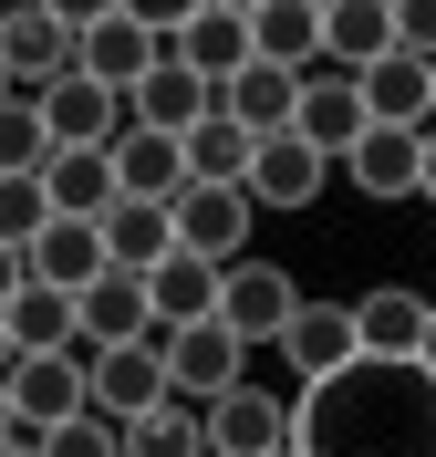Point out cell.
Listing matches in <instances>:
<instances>
[{
  "instance_id": "6da1fadb",
  "label": "cell",
  "mask_w": 436,
  "mask_h": 457,
  "mask_svg": "<svg viewBox=\"0 0 436 457\" xmlns=\"http://www.w3.org/2000/svg\"><path fill=\"white\" fill-rule=\"evenodd\" d=\"M301 457H436V374L426 364H343L333 385L291 395Z\"/></svg>"
},
{
  "instance_id": "7a4b0ae2",
  "label": "cell",
  "mask_w": 436,
  "mask_h": 457,
  "mask_svg": "<svg viewBox=\"0 0 436 457\" xmlns=\"http://www.w3.org/2000/svg\"><path fill=\"white\" fill-rule=\"evenodd\" d=\"M0 73H11V104H42L62 73H84V11H0Z\"/></svg>"
},
{
  "instance_id": "3957f363",
  "label": "cell",
  "mask_w": 436,
  "mask_h": 457,
  "mask_svg": "<svg viewBox=\"0 0 436 457\" xmlns=\"http://www.w3.org/2000/svg\"><path fill=\"white\" fill-rule=\"evenodd\" d=\"M0 395H11V427L21 436H53L73 416H94V353L84 343L73 353H21V364L0 374Z\"/></svg>"
},
{
  "instance_id": "277c9868",
  "label": "cell",
  "mask_w": 436,
  "mask_h": 457,
  "mask_svg": "<svg viewBox=\"0 0 436 457\" xmlns=\"http://www.w3.org/2000/svg\"><path fill=\"white\" fill-rule=\"evenodd\" d=\"M167 21L177 11H84V84L136 94L156 62H167Z\"/></svg>"
},
{
  "instance_id": "5b68a950",
  "label": "cell",
  "mask_w": 436,
  "mask_h": 457,
  "mask_svg": "<svg viewBox=\"0 0 436 457\" xmlns=\"http://www.w3.org/2000/svg\"><path fill=\"white\" fill-rule=\"evenodd\" d=\"M291 312H301V291H291L281 260H229V270H218V312H208V322H218L239 353H250V343H281Z\"/></svg>"
},
{
  "instance_id": "8992f818",
  "label": "cell",
  "mask_w": 436,
  "mask_h": 457,
  "mask_svg": "<svg viewBox=\"0 0 436 457\" xmlns=\"http://www.w3.org/2000/svg\"><path fill=\"white\" fill-rule=\"evenodd\" d=\"M167 53L187 62V73H198L208 94H229L239 73L260 62V53H250V11H239V0H208V11H177V21H167Z\"/></svg>"
},
{
  "instance_id": "52a82bcc",
  "label": "cell",
  "mask_w": 436,
  "mask_h": 457,
  "mask_svg": "<svg viewBox=\"0 0 436 457\" xmlns=\"http://www.w3.org/2000/svg\"><path fill=\"white\" fill-rule=\"evenodd\" d=\"M270 353L291 364V385H301V395H312V385H333L343 364H364V333H353V302H301V312H291V333L270 343Z\"/></svg>"
},
{
  "instance_id": "ba28073f",
  "label": "cell",
  "mask_w": 436,
  "mask_h": 457,
  "mask_svg": "<svg viewBox=\"0 0 436 457\" xmlns=\"http://www.w3.org/2000/svg\"><path fill=\"white\" fill-rule=\"evenodd\" d=\"M156 333H167V322H156ZM229 385H250V353H239L218 322H187V333H167V395H177V405H198V416H208Z\"/></svg>"
},
{
  "instance_id": "9c48e42d",
  "label": "cell",
  "mask_w": 436,
  "mask_h": 457,
  "mask_svg": "<svg viewBox=\"0 0 436 457\" xmlns=\"http://www.w3.org/2000/svg\"><path fill=\"white\" fill-rule=\"evenodd\" d=\"M198 427H208V457H291V395H270V385H229Z\"/></svg>"
},
{
  "instance_id": "30bf717a",
  "label": "cell",
  "mask_w": 436,
  "mask_h": 457,
  "mask_svg": "<svg viewBox=\"0 0 436 457\" xmlns=\"http://www.w3.org/2000/svg\"><path fill=\"white\" fill-rule=\"evenodd\" d=\"M177 219V250H198V260H250V228H260V208H250V187H187V198L167 208Z\"/></svg>"
},
{
  "instance_id": "8fae6325",
  "label": "cell",
  "mask_w": 436,
  "mask_h": 457,
  "mask_svg": "<svg viewBox=\"0 0 436 457\" xmlns=\"http://www.w3.org/2000/svg\"><path fill=\"white\" fill-rule=\"evenodd\" d=\"M167 405V343H115V353H94V416L104 427H136Z\"/></svg>"
},
{
  "instance_id": "7c38bea8",
  "label": "cell",
  "mask_w": 436,
  "mask_h": 457,
  "mask_svg": "<svg viewBox=\"0 0 436 457\" xmlns=\"http://www.w3.org/2000/svg\"><path fill=\"white\" fill-rule=\"evenodd\" d=\"M364 125H374V114H364V84H353V73H301V114H291V136L312 145V156L343 167L353 145H364Z\"/></svg>"
},
{
  "instance_id": "4fadbf2b",
  "label": "cell",
  "mask_w": 436,
  "mask_h": 457,
  "mask_svg": "<svg viewBox=\"0 0 436 457\" xmlns=\"http://www.w3.org/2000/svg\"><path fill=\"white\" fill-rule=\"evenodd\" d=\"M42 125H53V156H104V145L125 136V94L84 84V73H62V84L42 94Z\"/></svg>"
},
{
  "instance_id": "5bb4252c",
  "label": "cell",
  "mask_w": 436,
  "mask_h": 457,
  "mask_svg": "<svg viewBox=\"0 0 436 457\" xmlns=\"http://www.w3.org/2000/svg\"><path fill=\"white\" fill-rule=\"evenodd\" d=\"M343 177L364 187V198H426V136H406V125H364V145L343 156Z\"/></svg>"
},
{
  "instance_id": "9a60e30c",
  "label": "cell",
  "mask_w": 436,
  "mask_h": 457,
  "mask_svg": "<svg viewBox=\"0 0 436 457\" xmlns=\"http://www.w3.org/2000/svg\"><path fill=\"white\" fill-rule=\"evenodd\" d=\"M208 114H218V94L198 84V73H187V62H156V73H145L136 94H125V125H145V136H198Z\"/></svg>"
},
{
  "instance_id": "2e32d148",
  "label": "cell",
  "mask_w": 436,
  "mask_h": 457,
  "mask_svg": "<svg viewBox=\"0 0 436 457\" xmlns=\"http://www.w3.org/2000/svg\"><path fill=\"white\" fill-rule=\"evenodd\" d=\"M21 270H31L42 291H73V302H84V291L104 281L115 260H104V228H94V219H53V228L21 250Z\"/></svg>"
},
{
  "instance_id": "e0dca14e",
  "label": "cell",
  "mask_w": 436,
  "mask_h": 457,
  "mask_svg": "<svg viewBox=\"0 0 436 457\" xmlns=\"http://www.w3.org/2000/svg\"><path fill=\"white\" fill-rule=\"evenodd\" d=\"M104 156H115V198H145V208H177V198H187V145H177V136L125 125Z\"/></svg>"
},
{
  "instance_id": "ac0fdd59",
  "label": "cell",
  "mask_w": 436,
  "mask_h": 457,
  "mask_svg": "<svg viewBox=\"0 0 436 457\" xmlns=\"http://www.w3.org/2000/svg\"><path fill=\"white\" fill-rule=\"evenodd\" d=\"M395 53V0H322V73H374Z\"/></svg>"
},
{
  "instance_id": "d6986e66",
  "label": "cell",
  "mask_w": 436,
  "mask_h": 457,
  "mask_svg": "<svg viewBox=\"0 0 436 457\" xmlns=\"http://www.w3.org/2000/svg\"><path fill=\"white\" fill-rule=\"evenodd\" d=\"M250 53L270 73H322V0H250Z\"/></svg>"
},
{
  "instance_id": "ffe728a7",
  "label": "cell",
  "mask_w": 436,
  "mask_h": 457,
  "mask_svg": "<svg viewBox=\"0 0 436 457\" xmlns=\"http://www.w3.org/2000/svg\"><path fill=\"white\" fill-rule=\"evenodd\" d=\"M333 177H343L333 156H312L301 136H270L260 156H250V208H312Z\"/></svg>"
},
{
  "instance_id": "44dd1931",
  "label": "cell",
  "mask_w": 436,
  "mask_h": 457,
  "mask_svg": "<svg viewBox=\"0 0 436 457\" xmlns=\"http://www.w3.org/2000/svg\"><path fill=\"white\" fill-rule=\"evenodd\" d=\"M353 84H364V114H374V125H406V136H426V125H436V62L384 53L374 73H353Z\"/></svg>"
},
{
  "instance_id": "7402d4cb",
  "label": "cell",
  "mask_w": 436,
  "mask_h": 457,
  "mask_svg": "<svg viewBox=\"0 0 436 457\" xmlns=\"http://www.w3.org/2000/svg\"><path fill=\"white\" fill-rule=\"evenodd\" d=\"M353 333H364L374 364H415V353H426V302H415L406 281H374L364 302H353Z\"/></svg>"
},
{
  "instance_id": "603a6c76",
  "label": "cell",
  "mask_w": 436,
  "mask_h": 457,
  "mask_svg": "<svg viewBox=\"0 0 436 457\" xmlns=\"http://www.w3.org/2000/svg\"><path fill=\"white\" fill-rule=\"evenodd\" d=\"M145 312L167 322V333L208 322V312H218V260H198V250H167L156 270H145Z\"/></svg>"
},
{
  "instance_id": "cb8c5ba5",
  "label": "cell",
  "mask_w": 436,
  "mask_h": 457,
  "mask_svg": "<svg viewBox=\"0 0 436 457\" xmlns=\"http://www.w3.org/2000/svg\"><path fill=\"white\" fill-rule=\"evenodd\" d=\"M218 114H229L250 145H270V136H291V114H301V73H270V62H250L229 94H218Z\"/></svg>"
},
{
  "instance_id": "d4e9b609",
  "label": "cell",
  "mask_w": 436,
  "mask_h": 457,
  "mask_svg": "<svg viewBox=\"0 0 436 457\" xmlns=\"http://www.w3.org/2000/svg\"><path fill=\"white\" fill-rule=\"evenodd\" d=\"M94 228H104V260H115V270H136V281L177 250V219H167V208H145V198H115Z\"/></svg>"
},
{
  "instance_id": "484cf974",
  "label": "cell",
  "mask_w": 436,
  "mask_h": 457,
  "mask_svg": "<svg viewBox=\"0 0 436 457\" xmlns=\"http://www.w3.org/2000/svg\"><path fill=\"white\" fill-rule=\"evenodd\" d=\"M177 145H187V187H250V156H260L229 114H208L198 136H177Z\"/></svg>"
},
{
  "instance_id": "4316f807",
  "label": "cell",
  "mask_w": 436,
  "mask_h": 457,
  "mask_svg": "<svg viewBox=\"0 0 436 457\" xmlns=\"http://www.w3.org/2000/svg\"><path fill=\"white\" fill-rule=\"evenodd\" d=\"M42 198H53V219H104L115 208V156H53Z\"/></svg>"
},
{
  "instance_id": "83f0119b",
  "label": "cell",
  "mask_w": 436,
  "mask_h": 457,
  "mask_svg": "<svg viewBox=\"0 0 436 457\" xmlns=\"http://www.w3.org/2000/svg\"><path fill=\"white\" fill-rule=\"evenodd\" d=\"M0 322H11L21 353H73V333H84V322H73V291H42V281H21V302Z\"/></svg>"
},
{
  "instance_id": "f1b7e54d",
  "label": "cell",
  "mask_w": 436,
  "mask_h": 457,
  "mask_svg": "<svg viewBox=\"0 0 436 457\" xmlns=\"http://www.w3.org/2000/svg\"><path fill=\"white\" fill-rule=\"evenodd\" d=\"M125 457H208V427H198V405H156V416H136L125 427Z\"/></svg>"
},
{
  "instance_id": "f546056e",
  "label": "cell",
  "mask_w": 436,
  "mask_h": 457,
  "mask_svg": "<svg viewBox=\"0 0 436 457\" xmlns=\"http://www.w3.org/2000/svg\"><path fill=\"white\" fill-rule=\"evenodd\" d=\"M53 167V125L42 104H0V177H42Z\"/></svg>"
},
{
  "instance_id": "4dcf8cb0",
  "label": "cell",
  "mask_w": 436,
  "mask_h": 457,
  "mask_svg": "<svg viewBox=\"0 0 436 457\" xmlns=\"http://www.w3.org/2000/svg\"><path fill=\"white\" fill-rule=\"evenodd\" d=\"M53 228V198H42V177H0V250H31Z\"/></svg>"
},
{
  "instance_id": "1f68e13d",
  "label": "cell",
  "mask_w": 436,
  "mask_h": 457,
  "mask_svg": "<svg viewBox=\"0 0 436 457\" xmlns=\"http://www.w3.org/2000/svg\"><path fill=\"white\" fill-rule=\"evenodd\" d=\"M42 457H125V427H104V416H73V427L42 436Z\"/></svg>"
},
{
  "instance_id": "d6a6232c",
  "label": "cell",
  "mask_w": 436,
  "mask_h": 457,
  "mask_svg": "<svg viewBox=\"0 0 436 457\" xmlns=\"http://www.w3.org/2000/svg\"><path fill=\"white\" fill-rule=\"evenodd\" d=\"M395 53L436 62V0H395Z\"/></svg>"
},
{
  "instance_id": "836d02e7",
  "label": "cell",
  "mask_w": 436,
  "mask_h": 457,
  "mask_svg": "<svg viewBox=\"0 0 436 457\" xmlns=\"http://www.w3.org/2000/svg\"><path fill=\"white\" fill-rule=\"evenodd\" d=\"M21 281H31V270H21V250H0V312L21 302Z\"/></svg>"
},
{
  "instance_id": "e575fe53",
  "label": "cell",
  "mask_w": 436,
  "mask_h": 457,
  "mask_svg": "<svg viewBox=\"0 0 436 457\" xmlns=\"http://www.w3.org/2000/svg\"><path fill=\"white\" fill-rule=\"evenodd\" d=\"M0 457H42V436H21V427H11V436H0Z\"/></svg>"
},
{
  "instance_id": "d590c367",
  "label": "cell",
  "mask_w": 436,
  "mask_h": 457,
  "mask_svg": "<svg viewBox=\"0 0 436 457\" xmlns=\"http://www.w3.org/2000/svg\"><path fill=\"white\" fill-rule=\"evenodd\" d=\"M415 364H426V374H436V302H426V353H415Z\"/></svg>"
},
{
  "instance_id": "8d00e7d4",
  "label": "cell",
  "mask_w": 436,
  "mask_h": 457,
  "mask_svg": "<svg viewBox=\"0 0 436 457\" xmlns=\"http://www.w3.org/2000/svg\"><path fill=\"white\" fill-rule=\"evenodd\" d=\"M11 364H21V343H11V322H0V374H11Z\"/></svg>"
},
{
  "instance_id": "74e56055",
  "label": "cell",
  "mask_w": 436,
  "mask_h": 457,
  "mask_svg": "<svg viewBox=\"0 0 436 457\" xmlns=\"http://www.w3.org/2000/svg\"><path fill=\"white\" fill-rule=\"evenodd\" d=\"M426 198H436V125H426Z\"/></svg>"
},
{
  "instance_id": "f35d334b",
  "label": "cell",
  "mask_w": 436,
  "mask_h": 457,
  "mask_svg": "<svg viewBox=\"0 0 436 457\" xmlns=\"http://www.w3.org/2000/svg\"><path fill=\"white\" fill-rule=\"evenodd\" d=\"M0 436H11V395H0Z\"/></svg>"
},
{
  "instance_id": "ab89813d",
  "label": "cell",
  "mask_w": 436,
  "mask_h": 457,
  "mask_svg": "<svg viewBox=\"0 0 436 457\" xmlns=\"http://www.w3.org/2000/svg\"><path fill=\"white\" fill-rule=\"evenodd\" d=\"M0 104H11V73H0Z\"/></svg>"
},
{
  "instance_id": "60d3db41",
  "label": "cell",
  "mask_w": 436,
  "mask_h": 457,
  "mask_svg": "<svg viewBox=\"0 0 436 457\" xmlns=\"http://www.w3.org/2000/svg\"><path fill=\"white\" fill-rule=\"evenodd\" d=\"M291 457H301V447H291Z\"/></svg>"
}]
</instances>
